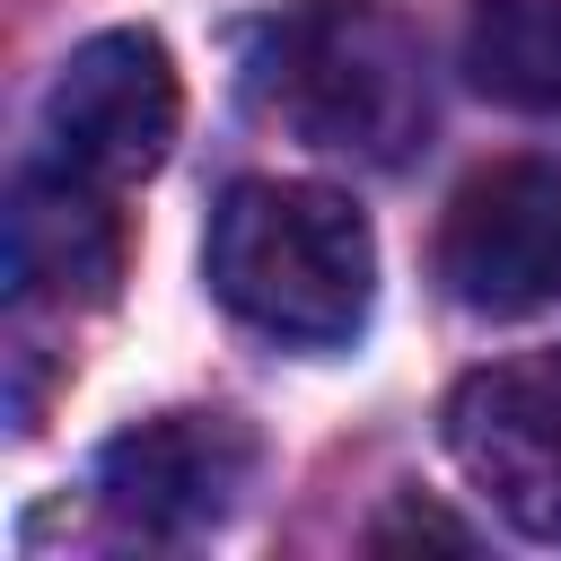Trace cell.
<instances>
[{
	"label": "cell",
	"mask_w": 561,
	"mask_h": 561,
	"mask_svg": "<svg viewBox=\"0 0 561 561\" xmlns=\"http://www.w3.org/2000/svg\"><path fill=\"white\" fill-rule=\"evenodd\" d=\"M254 482V438L228 412H158L96 456V500L131 535H202Z\"/></svg>",
	"instance_id": "cell-6"
},
{
	"label": "cell",
	"mask_w": 561,
	"mask_h": 561,
	"mask_svg": "<svg viewBox=\"0 0 561 561\" xmlns=\"http://www.w3.org/2000/svg\"><path fill=\"white\" fill-rule=\"evenodd\" d=\"M123 272V219L114 193L70 167H26L9 193V289L18 298H105Z\"/></svg>",
	"instance_id": "cell-7"
},
{
	"label": "cell",
	"mask_w": 561,
	"mask_h": 561,
	"mask_svg": "<svg viewBox=\"0 0 561 561\" xmlns=\"http://www.w3.org/2000/svg\"><path fill=\"white\" fill-rule=\"evenodd\" d=\"M254 105L307 149L394 167L430 131L421 44L386 0H298L254 35Z\"/></svg>",
	"instance_id": "cell-2"
},
{
	"label": "cell",
	"mask_w": 561,
	"mask_h": 561,
	"mask_svg": "<svg viewBox=\"0 0 561 561\" xmlns=\"http://www.w3.org/2000/svg\"><path fill=\"white\" fill-rule=\"evenodd\" d=\"M202 263L237 324L298 342V351L351 342L377 298V237L324 184H280V175L228 184V202L210 210Z\"/></svg>",
	"instance_id": "cell-1"
},
{
	"label": "cell",
	"mask_w": 561,
	"mask_h": 561,
	"mask_svg": "<svg viewBox=\"0 0 561 561\" xmlns=\"http://www.w3.org/2000/svg\"><path fill=\"white\" fill-rule=\"evenodd\" d=\"M465 70L482 96L535 123H561V0H473Z\"/></svg>",
	"instance_id": "cell-8"
},
{
	"label": "cell",
	"mask_w": 561,
	"mask_h": 561,
	"mask_svg": "<svg viewBox=\"0 0 561 561\" xmlns=\"http://www.w3.org/2000/svg\"><path fill=\"white\" fill-rule=\"evenodd\" d=\"M438 280L473 316H535L561 298V167L500 158L456 184L438 228Z\"/></svg>",
	"instance_id": "cell-5"
},
{
	"label": "cell",
	"mask_w": 561,
	"mask_h": 561,
	"mask_svg": "<svg viewBox=\"0 0 561 561\" xmlns=\"http://www.w3.org/2000/svg\"><path fill=\"white\" fill-rule=\"evenodd\" d=\"M175 114H184V88H175L167 44L140 35V26H105L53 70L44 149H53V167H70V175L114 193V184H131V175H149L167 158Z\"/></svg>",
	"instance_id": "cell-4"
},
{
	"label": "cell",
	"mask_w": 561,
	"mask_h": 561,
	"mask_svg": "<svg viewBox=\"0 0 561 561\" xmlns=\"http://www.w3.org/2000/svg\"><path fill=\"white\" fill-rule=\"evenodd\" d=\"M447 456L526 543H561V342L473 368L447 394Z\"/></svg>",
	"instance_id": "cell-3"
}]
</instances>
